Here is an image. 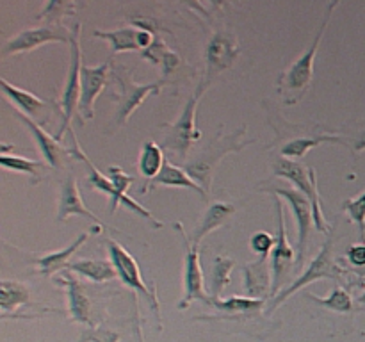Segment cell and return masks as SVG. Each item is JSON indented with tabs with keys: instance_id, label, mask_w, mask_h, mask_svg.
Returning <instances> with one entry per match:
<instances>
[{
	"instance_id": "cell-1",
	"label": "cell",
	"mask_w": 365,
	"mask_h": 342,
	"mask_svg": "<svg viewBox=\"0 0 365 342\" xmlns=\"http://www.w3.org/2000/svg\"><path fill=\"white\" fill-rule=\"evenodd\" d=\"M339 6V2H330L327 7V13H324L323 21H321V27L317 28V34L314 38L310 48L299 57L298 61L291 64L284 73L278 78V91L284 96V102L289 103V105H296L303 96L309 93L310 86H312L314 81V61H316L317 52H319L321 41H323V36L327 32L328 24L331 20V14H334V9Z\"/></svg>"
},
{
	"instance_id": "cell-2",
	"label": "cell",
	"mask_w": 365,
	"mask_h": 342,
	"mask_svg": "<svg viewBox=\"0 0 365 342\" xmlns=\"http://www.w3.org/2000/svg\"><path fill=\"white\" fill-rule=\"evenodd\" d=\"M245 134L246 125L228 135H225L223 132H217V135L212 141L202 146L196 155H192L187 162H184V170L191 175V178L196 184H200L205 189V192H209L210 187H212L214 171H216L221 159L228 155V153H237L248 145H252L253 141H245L242 139Z\"/></svg>"
},
{
	"instance_id": "cell-3",
	"label": "cell",
	"mask_w": 365,
	"mask_h": 342,
	"mask_svg": "<svg viewBox=\"0 0 365 342\" xmlns=\"http://www.w3.org/2000/svg\"><path fill=\"white\" fill-rule=\"evenodd\" d=\"M273 175L274 177L285 178V180L292 182L302 191L307 198L312 203L314 210V223H316V230L324 232L327 234L330 224L327 223L323 209H321V196L317 191V173L314 166H303L299 160L285 159V157H277L273 162Z\"/></svg>"
},
{
	"instance_id": "cell-4",
	"label": "cell",
	"mask_w": 365,
	"mask_h": 342,
	"mask_svg": "<svg viewBox=\"0 0 365 342\" xmlns=\"http://www.w3.org/2000/svg\"><path fill=\"white\" fill-rule=\"evenodd\" d=\"M207 91V86L200 82L198 89L191 95V98L185 102L182 114L175 123L170 125L168 132L164 134V146L171 152L177 153L180 159L185 160L189 150L202 139V132L196 127V113H198V103L202 100L203 93Z\"/></svg>"
},
{
	"instance_id": "cell-5",
	"label": "cell",
	"mask_w": 365,
	"mask_h": 342,
	"mask_svg": "<svg viewBox=\"0 0 365 342\" xmlns=\"http://www.w3.org/2000/svg\"><path fill=\"white\" fill-rule=\"evenodd\" d=\"M81 32L82 27L81 24H77L71 31V59L70 66H68V77L64 82V88L61 91L59 96V107L63 110L61 118H63V123H61L59 132H57L56 139L61 141L64 135V132L70 128L71 120L77 114L78 110V102H81V77H82V52H81Z\"/></svg>"
},
{
	"instance_id": "cell-6",
	"label": "cell",
	"mask_w": 365,
	"mask_h": 342,
	"mask_svg": "<svg viewBox=\"0 0 365 342\" xmlns=\"http://www.w3.org/2000/svg\"><path fill=\"white\" fill-rule=\"evenodd\" d=\"M344 271V267L339 266L334 259V237H331V232H330V237L328 241L324 242L323 248L319 249L316 256H314L312 262L309 264L305 271L302 273V276L296 278L291 285H287L285 289H282L273 299H271L269 306H267V314L273 312L274 309L282 305L287 298H291L294 292H298L299 289H303L305 285L314 284L316 280H321V278H334V280H339Z\"/></svg>"
},
{
	"instance_id": "cell-7",
	"label": "cell",
	"mask_w": 365,
	"mask_h": 342,
	"mask_svg": "<svg viewBox=\"0 0 365 342\" xmlns=\"http://www.w3.org/2000/svg\"><path fill=\"white\" fill-rule=\"evenodd\" d=\"M113 77L116 78L118 86H120V95H118V109H116V125L118 127H125L127 121L130 120L132 114L139 109L143 102L148 96L159 95L163 91L166 81L152 82V84H138L132 77L130 70H113Z\"/></svg>"
},
{
	"instance_id": "cell-8",
	"label": "cell",
	"mask_w": 365,
	"mask_h": 342,
	"mask_svg": "<svg viewBox=\"0 0 365 342\" xmlns=\"http://www.w3.org/2000/svg\"><path fill=\"white\" fill-rule=\"evenodd\" d=\"M107 249H109L110 262L114 264V269H116L118 278L121 280V284L127 285L128 289L135 291L138 294L145 296V299L150 303V306L155 310L157 317H159L160 321V306L159 301H157L155 291H153V287H148V285L145 284L141 269H139V264L135 262L132 253L128 252V249H125L121 244H118L116 241H107Z\"/></svg>"
},
{
	"instance_id": "cell-9",
	"label": "cell",
	"mask_w": 365,
	"mask_h": 342,
	"mask_svg": "<svg viewBox=\"0 0 365 342\" xmlns=\"http://www.w3.org/2000/svg\"><path fill=\"white\" fill-rule=\"evenodd\" d=\"M274 209H277V242H274V248L271 252V271H273V291H271V299L280 292L282 285L287 280V276L291 274L292 266H298V256H296L294 249H292L291 242H289L287 228H285V219H284V205H282V200L278 196H274Z\"/></svg>"
},
{
	"instance_id": "cell-10",
	"label": "cell",
	"mask_w": 365,
	"mask_h": 342,
	"mask_svg": "<svg viewBox=\"0 0 365 342\" xmlns=\"http://www.w3.org/2000/svg\"><path fill=\"white\" fill-rule=\"evenodd\" d=\"M177 230L180 232L182 239H184L185 248V262H184V298L178 303V309L184 310L191 306L192 301H203L210 303V296L207 294V284L203 278L202 264H200V252L198 246L192 244L189 237L185 235V230L182 228V223L175 224Z\"/></svg>"
},
{
	"instance_id": "cell-11",
	"label": "cell",
	"mask_w": 365,
	"mask_h": 342,
	"mask_svg": "<svg viewBox=\"0 0 365 342\" xmlns=\"http://www.w3.org/2000/svg\"><path fill=\"white\" fill-rule=\"evenodd\" d=\"M239 43L237 38L234 36V32L228 31V28H221L216 31L210 38L209 45L205 50V75H203L202 82L209 88L210 82L217 77L220 73L227 71L228 68H232V64L235 63L239 56Z\"/></svg>"
},
{
	"instance_id": "cell-12",
	"label": "cell",
	"mask_w": 365,
	"mask_h": 342,
	"mask_svg": "<svg viewBox=\"0 0 365 342\" xmlns=\"http://www.w3.org/2000/svg\"><path fill=\"white\" fill-rule=\"evenodd\" d=\"M71 43V32L66 27H52V25H41V27L24 28L13 38L7 39L2 46V56H20V53L32 52L48 43Z\"/></svg>"
},
{
	"instance_id": "cell-13",
	"label": "cell",
	"mask_w": 365,
	"mask_h": 342,
	"mask_svg": "<svg viewBox=\"0 0 365 342\" xmlns=\"http://www.w3.org/2000/svg\"><path fill=\"white\" fill-rule=\"evenodd\" d=\"M262 191L266 192H273L274 196H282L285 198V202L291 205L292 214H294L296 224H298V248H299V255H298V266L302 267L303 264V255L307 252V244H309V237L312 234V230L316 228V223H314V210H312V203L310 200L303 195L302 191L292 187H264Z\"/></svg>"
},
{
	"instance_id": "cell-14",
	"label": "cell",
	"mask_w": 365,
	"mask_h": 342,
	"mask_svg": "<svg viewBox=\"0 0 365 342\" xmlns=\"http://www.w3.org/2000/svg\"><path fill=\"white\" fill-rule=\"evenodd\" d=\"M110 71V61L98 64V66H82L81 77V102H78V114L81 123L86 120H93L95 116V102L107 86V78Z\"/></svg>"
},
{
	"instance_id": "cell-15",
	"label": "cell",
	"mask_w": 365,
	"mask_h": 342,
	"mask_svg": "<svg viewBox=\"0 0 365 342\" xmlns=\"http://www.w3.org/2000/svg\"><path fill=\"white\" fill-rule=\"evenodd\" d=\"M56 281L66 289L70 319L73 323H81L88 328H95V323H93L91 317V298L86 292L84 285L75 278V274L71 271L64 274V276L56 278Z\"/></svg>"
},
{
	"instance_id": "cell-16",
	"label": "cell",
	"mask_w": 365,
	"mask_h": 342,
	"mask_svg": "<svg viewBox=\"0 0 365 342\" xmlns=\"http://www.w3.org/2000/svg\"><path fill=\"white\" fill-rule=\"evenodd\" d=\"M242 285L250 298H271L273 291V271L269 266V256H260L255 262L245 264L242 267Z\"/></svg>"
},
{
	"instance_id": "cell-17",
	"label": "cell",
	"mask_w": 365,
	"mask_h": 342,
	"mask_svg": "<svg viewBox=\"0 0 365 342\" xmlns=\"http://www.w3.org/2000/svg\"><path fill=\"white\" fill-rule=\"evenodd\" d=\"M71 216H82L88 217V219L95 221L98 227L106 228V224L100 221L98 216L91 212L88 207L84 205L82 202L81 191H78V184H77V177L73 173L68 175L64 178L63 185H61V192H59V209H57V221H66L68 217Z\"/></svg>"
},
{
	"instance_id": "cell-18",
	"label": "cell",
	"mask_w": 365,
	"mask_h": 342,
	"mask_svg": "<svg viewBox=\"0 0 365 342\" xmlns=\"http://www.w3.org/2000/svg\"><path fill=\"white\" fill-rule=\"evenodd\" d=\"M14 116H16L18 120H20L21 123L27 127V130L31 132L32 139H34L36 146H38L39 153L43 155L45 162L48 164L50 167H63L68 152L59 145V141H57L56 138H52V135L46 134L38 121L31 120V118L25 116L24 113H20V110H16V113H14Z\"/></svg>"
},
{
	"instance_id": "cell-19",
	"label": "cell",
	"mask_w": 365,
	"mask_h": 342,
	"mask_svg": "<svg viewBox=\"0 0 365 342\" xmlns=\"http://www.w3.org/2000/svg\"><path fill=\"white\" fill-rule=\"evenodd\" d=\"M100 228H103V227H95V230L84 232V234L78 235V237L75 239L71 244H68L66 248L59 249V252H50V253H46V255L34 259V264L38 266V271H36V273L41 274V276H45V278H50V276H53V274L59 273V271L68 269V267H70L71 256H73L75 253H77V249L81 248V246L84 244L89 237H91V234L100 232Z\"/></svg>"
},
{
	"instance_id": "cell-20",
	"label": "cell",
	"mask_w": 365,
	"mask_h": 342,
	"mask_svg": "<svg viewBox=\"0 0 365 342\" xmlns=\"http://www.w3.org/2000/svg\"><path fill=\"white\" fill-rule=\"evenodd\" d=\"M155 187H185V189H192L198 195H202L203 198H207L205 189L202 187L200 184H196L195 180L191 178V175L184 170V167L177 166L175 162H166L164 164L163 171L157 175V178H153L146 187L139 189V195H146L152 189Z\"/></svg>"
},
{
	"instance_id": "cell-21",
	"label": "cell",
	"mask_w": 365,
	"mask_h": 342,
	"mask_svg": "<svg viewBox=\"0 0 365 342\" xmlns=\"http://www.w3.org/2000/svg\"><path fill=\"white\" fill-rule=\"evenodd\" d=\"M0 84H2L4 95L7 96V100H9L11 103H14V105L18 107L20 113H24L25 116H29L31 120L38 121V123L41 121V114L46 107V103L43 102L41 98H38L34 93L16 88V86H13L11 82H7L6 78H0Z\"/></svg>"
},
{
	"instance_id": "cell-22",
	"label": "cell",
	"mask_w": 365,
	"mask_h": 342,
	"mask_svg": "<svg viewBox=\"0 0 365 342\" xmlns=\"http://www.w3.org/2000/svg\"><path fill=\"white\" fill-rule=\"evenodd\" d=\"M235 214V207L232 203H225V202H216L205 210L203 214L202 221L196 227L195 234H192V244L198 246L210 232L217 230L220 227H223L228 219Z\"/></svg>"
},
{
	"instance_id": "cell-23",
	"label": "cell",
	"mask_w": 365,
	"mask_h": 342,
	"mask_svg": "<svg viewBox=\"0 0 365 342\" xmlns=\"http://www.w3.org/2000/svg\"><path fill=\"white\" fill-rule=\"evenodd\" d=\"M68 271L73 274H81V276L88 278L93 284H107V281L114 280L118 276L114 264L106 259H86L78 260V262L70 264Z\"/></svg>"
},
{
	"instance_id": "cell-24",
	"label": "cell",
	"mask_w": 365,
	"mask_h": 342,
	"mask_svg": "<svg viewBox=\"0 0 365 342\" xmlns=\"http://www.w3.org/2000/svg\"><path fill=\"white\" fill-rule=\"evenodd\" d=\"M235 267V260L228 259V256H214L212 266H210L209 278H207V289H209V296L212 301H217L223 294L225 289L230 285L232 281V271Z\"/></svg>"
},
{
	"instance_id": "cell-25",
	"label": "cell",
	"mask_w": 365,
	"mask_h": 342,
	"mask_svg": "<svg viewBox=\"0 0 365 342\" xmlns=\"http://www.w3.org/2000/svg\"><path fill=\"white\" fill-rule=\"evenodd\" d=\"M348 141L344 135L341 134H317L316 138L314 135H303V138L291 139L287 145L282 146V157L291 160H299L302 157H305L309 153V150L316 148V146L323 145V142H342Z\"/></svg>"
},
{
	"instance_id": "cell-26",
	"label": "cell",
	"mask_w": 365,
	"mask_h": 342,
	"mask_svg": "<svg viewBox=\"0 0 365 342\" xmlns=\"http://www.w3.org/2000/svg\"><path fill=\"white\" fill-rule=\"evenodd\" d=\"M93 36H95V38L103 39V41L110 46L113 53L135 52V50H141L138 43L139 28L134 27V25L114 28V31H93Z\"/></svg>"
},
{
	"instance_id": "cell-27",
	"label": "cell",
	"mask_w": 365,
	"mask_h": 342,
	"mask_svg": "<svg viewBox=\"0 0 365 342\" xmlns=\"http://www.w3.org/2000/svg\"><path fill=\"white\" fill-rule=\"evenodd\" d=\"M24 305H32L31 292L25 287V284L16 280H2L0 284V309L2 317H9L14 310Z\"/></svg>"
},
{
	"instance_id": "cell-28",
	"label": "cell",
	"mask_w": 365,
	"mask_h": 342,
	"mask_svg": "<svg viewBox=\"0 0 365 342\" xmlns=\"http://www.w3.org/2000/svg\"><path fill=\"white\" fill-rule=\"evenodd\" d=\"M164 164H166V160H164L163 146L153 141H146L143 145L141 152H139L138 162L139 173H141L143 178H146L145 185H148L153 178H157V175L163 171Z\"/></svg>"
},
{
	"instance_id": "cell-29",
	"label": "cell",
	"mask_w": 365,
	"mask_h": 342,
	"mask_svg": "<svg viewBox=\"0 0 365 342\" xmlns=\"http://www.w3.org/2000/svg\"><path fill=\"white\" fill-rule=\"evenodd\" d=\"M0 164H2L4 170L13 171V173H21L29 175L32 178V184H38L41 180V171H43V162L41 160L34 159H25L21 155H0Z\"/></svg>"
},
{
	"instance_id": "cell-30",
	"label": "cell",
	"mask_w": 365,
	"mask_h": 342,
	"mask_svg": "<svg viewBox=\"0 0 365 342\" xmlns=\"http://www.w3.org/2000/svg\"><path fill=\"white\" fill-rule=\"evenodd\" d=\"M309 298L312 301H316L317 305L324 306L328 310H334V312L339 314H351L353 312V298L349 296V292L342 287H335L334 291L330 292V296L327 298H319V296L309 292Z\"/></svg>"
},
{
	"instance_id": "cell-31",
	"label": "cell",
	"mask_w": 365,
	"mask_h": 342,
	"mask_svg": "<svg viewBox=\"0 0 365 342\" xmlns=\"http://www.w3.org/2000/svg\"><path fill=\"white\" fill-rule=\"evenodd\" d=\"M214 306H217L223 312H237V314H252L259 312L264 305V299L255 298H241V296H232L227 299H217L212 301Z\"/></svg>"
},
{
	"instance_id": "cell-32",
	"label": "cell",
	"mask_w": 365,
	"mask_h": 342,
	"mask_svg": "<svg viewBox=\"0 0 365 342\" xmlns=\"http://www.w3.org/2000/svg\"><path fill=\"white\" fill-rule=\"evenodd\" d=\"M75 2H46L43 6L41 14H39V20L45 21V25H52V27H64L63 18L68 13H73L75 11Z\"/></svg>"
},
{
	"instance_id": "cell-33",
	"label": "cell",
	"mask_w": 365,
	"mask_h": 342,
	"mask_svg": "<svg viewBox=\"0 0 365 342\" xmlns=\"http://www.w3.org/2000/svg\"><path fill=\"white\" fill-rule=\"evenodd\" d=\"M342 209L348 214L349 221L360 228V235H362L365 242V191L362 195L356 196V198H351L342 203Z\"/></svg>"
},
{
	"instance_id": "cell-34",
	"label": "cell",
	"mask_w": 365,
	"mask_h": 342,
	"mask_svg": "<svg viewBox=\"0 0 365 342\" xmlns=\"http://www.w3.org/2000/svg\"><path fill=\"white\" fill-rule=\"evenodd\" d=\"M274 242H277V237H274V235H271L269 232L266 230H260L252 235V239H250V248H252V252L255 253V255L269 256L274 248Z\"/></svg>"
},
{
	"instance_id": "cell-35",
	"label": "cell",
	"mask_w": 365,
	"mask_h": 342,
	"mask_svg": "<svg viewBox=\"0 0 365 342\" xmlns=\"http://www.w3.org/2000/svg\"><path fill=\"white\" fill-rule=\"evenodd\" d=\"M120 333H116V331L95 326L82 330L78 342H120Z\"/></svg>"
},
{
	"instance_id": "cell-36",
	"label": "cell",
	"mask_w": 365,
	"mask_h": 342,
	"mask_svg": "<svg viewBox=\"0 0 365 342\" xmlns=\"http://www.w3.org/2000/svg\"><path fill=\"white\" fill-rule=\"evenodd\" d=\"M168 50H170V48H168L166 41H164L163 38H159V36H157L155 41H153L152 45L148 46V48L143 50L141 56H143V59H145V61H150V63L155 64V66H160Z\"/></svg>"
},
{
	"instance_id": "cell-37",
	"label": "cell",
	"mask_w": 365,
	"mask_h": 342,
	"mask_svg": "<svg viewBox=\"0 0 365 342\" xmlns=\"http://www.w3.org/2000/svg\"><path fill=\"white\" fill-rule=\"evenodd\" d=\"M346 259L351 264V269H362L365 267V242L349 246L346 252Z\"/></svg>"
},
{
	"instance_id": "cell-38",
	"label": "cell",
	"mask_w": 365,
	"mask_h": 342,
	"mask_svg": "<svg viewBox=\"0 0 365 342\" xmlns=\"http://www.w3.org/2000/svg\"><path fill=\"white\" fill-rule=\"evenodd\" d=\"M178 66H180V56H178L177 52H173V50H168L166 56H164V59H163V64H160L164 75L173 73Z\"/></svg>"
},
{
	"instance_id": "cell-39",
	"label": "cell",
	"mask_w": 365,
	"mask_h": 342,
	"mask_svg": "<svg viewBox=\"0 0 365 342\" xmlns=\"http://www.w3.org/2000/svg\"><path fill=\"white\" fill-rule=\"evenodd\" d=\"M348 145L351 146V152L355 153V155H360V153L365 152V128H362L355 138L348 139Z\"/></svg>"
},
{
	"instance_id": "cell-40",
	"label": "cell",
	"mask_w": 365,
	"mask_h": 342,
	"mask_svg": "<svg viewBox=\"0 0 365 342\" xmlns=\"http://www.w3.org/2000/svg\"><path fill=\"white\" fill-rule=\"evenodd\" d=\"M362 284L365 285V278L362 280ZM359 303H362V305H365V292H364V294L360 296V298H359Z\"/></svg>"
}]
</instances>
